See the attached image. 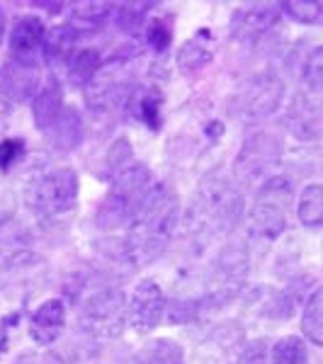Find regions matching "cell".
Here are the masks:
<instances>
[{
    "label": "cell",
    "instance_id": "obj_22",
    "mask_svg": "<svg viewBox=\"0 0 323 364\" xmlns=\"http://www.w3.org/2000/svg\"><path fill=\"white\" fill-rule=\"evenodd\" d=\"M110 13H112V5H107V3H85L75 10L73 20L68 22L66 29L75 32L78 37H83V34L95 32V29L102 27Z\"/></svg>",
    "mask_w": 323,
    "mask_h": 364
},
{
    "label": "cell",
    "instance_id": "obj_32",
    "mask_svg": "<svg viewBox=\"0 0 323 364\" xmlns=\"http://www.w3.org/2000/svg\"><path fill=\"white\" fill-rule=\"evenodd\" d=\"M25 154V141L22 139H5L3 144H0V170H10L13 168V163Z\"/></svg>",
    "mask_w": 323,
    "mask_h": 364
},
{
    "label": "cell",
    "instance_id": "obj_31",
    "mask_svg": "<svg viewBox=\"0 0 323 364\" xmlns=\"http://www.w3.org/2000/svg\"><path fill=\"white\" fill-rule=\"evenodd\" d=\"M238 364H268V343L265 340H250L243 343L238 352Z\"/></svg>",
    "mask_w": 323,
    "mask_h": 364
},
{
    "label": "cell",
    "instance_id": "obj_16",
    "mask_svg": "<svg viewBox=\"0 0 323 364\" xmlns=\"http://www.w3.org/2000/svg\"><path fill=\"white\" fill-rule=\"evenodd\" d=\"M63 326H66V306L58 299H49L34 311L29 321V336L37 345H51L61 336Z\"/></svg>",
    "mask_w": 323,
    "mask_h": 364
},
{
    "label": "cell",
    "instance_id": "obj_20",
    "mask_svg": "<svg viewBox=\"0 0 323 364\" xmlns=\"http://www.w3.org/2000/svg\"><path fill=\"white\" fill-rule=\"evenodd\" d=\"M46 132H51V144L58 151H73L83 141V119H80V114L75 109H63Z\"/></svg>",
    "mask_w": 323,
    "mask_h": 364
},
{
    "label": "cell",
    "instance_id": "obj_24",
    "mask_svg": "<svg viewBox=\"0 0 323 364\" xmlns=\"http://www.w3.org/2000/svg\"><path fill=\"white\" fill-rule=\"evenodd\" d=\"M299 221L307 228H319L323 224V187L309 185L304 187L299 199Z\"/></svg>",
    "mask_w": 323,
    "mask_h": 364
},
{
    "label": "cell",
    "instance_id": "obj_15",
    "mask_svg": "<svg viewBox=\"0 0 323 364\" xmlns=\"http://www.w3.org/2000/svg\"><path fill=\"white\" fill-rule=\"evenodd\" d=\"M37 83L39 66H34V63L8 58V63L0 70V92L8 100H15V102L32 97L37 92Z\"/></svg>",
    "mask_w": 323,
    "mask_h": 364
},
{
    "label": "cell",
    "instance_id": "obj_30",
    "mask_svg": "<svg viewBox=\"0 0 323 364\" xmlns=\"http://www.w3.org/2000/svg\"><path fill=\"white\" fill-rule=\"evenodd\" d=\"M151 5L149 3H125L120 5V27L129 32V29H134L137 25H141V20H144V15L149 13Z\"/></svg>",
    "mask_w": 323,
    "mask_h": 364
},
{
    "label": "cell",
    "instance_id": "obj_12",
    "mask_svg": "<svg viewBox=\"0 0 323 364\" xmlns=\"http://www.w3.org/2000/svg\"><path fill=\"white\" fill-rule=\"evenodd\" d=\"M282 97H285V83L280 75H275L272 70L258 73L245 87L243 112L248 114V119H263L280 107Z\"/></svg>",
    "mask_w": 323,
    "mask_h": 364
},
{
    "label": "cell",
    "instance_id": "obj_11",
    "mask_svg": "<svg viewBox=\"0 0 323 364\" xmlns=\"http://www.w3.org/2000/svg\"><path fill=\"white\" fill-rule=\"evenodd\" d=\"M282 13L280 3H245L233 13L231 34L240 42H255L277 25Z\"/></svg>",
    "mask_w": 323,
    "mask_h": 364
},
{
    "label": "cell",
    "instance_id": "obj_2",
    "mask_svg": "<svg viewBox=\"0 0 323 364\" xmlns=\"http://www.w3.org/2000/svg\"><path fill=\"white\" fill-rule=\"evenodd\" d=\"M240 214H243V197L238 187L228 178L211 175L202 180L187 207L185 228L190 236L211 240L231 231L238 224Z\"/></svg>",
    "mask_w": 323,
    "mask_h": 364
},
{
    "label": "cell",
    "instance_id": "obj_13",
    "mask_svg": "<svg viewBox=\"0 0 323 364\" xmlns=\"http://www.w3.org/2000/svg\"><path fill=\"white\" fill-rule=\"evenodd\" d=\"M46 54V29L37 17H25L13 29L10 37V58L34 63L39 66L42 56Z\"/></svg>",
    "mask_w": 323,
    "mask_h": 364
},
{
    "label": "cell",
    "instance_id": "obj_25",
    "mask_svg": "<svg viewBox=\"0 0 323 364\" xmlns=\"http://www.w3.org/2000/svg\"><path fill=\"white\" fill-rule=\"evenodd\" d=\"M161 107H163V95L158 87H149V90L139 92V100H137V114L141 119L146 122L154 132L161 129Z\"/></svg>",
    "mask_w": 323,
    "mask_h": 364
},
{
    "label": "cell",
    "instance_id": "obj_18",
    "mask_svg": "<svg viewBox=\"0 0 323 364\" xmlns=\"http://www.w3.org/2000/svg\"><path fill=\"white\" fill-rule=\"evenodd\" d=\"M214 56V39L209 29H199L190 42H185L178 51V68L185 75L199 73Z\"/></svg>",
    "mask_w": 323,
    "mask_h": 364
},
{
    "label": "cell",
    "instance_id": "obj_7",
    "mask_svg": "<svg viewBox=\"0 0 323 364\" xmlns=\"http://www.w3.org/2000/svg\"><path fill=\"white\" fill-rule=\"evenodd\" d=\"M282 158V144L275 134L258 132L243 144L233 163V175L243 187H253L258 182L265 185V178L275 173Z\"/></svg>",
    "mask_w": 323,
    "mask_h": 364
},
{
    "label": "cell",
    "instance_id": "obj_3",
    "mask_svg": "<svg viewBox=\"0 0 323 364\" xmlns=\"http://www.w3.org/2000/svg\"><path fill=\"white\" fill-rule=\"evenodd\" d=\"M151 187H154L151 170L139 166V163L117 170L112 187L97 209V226L102 231H115L120 226H127L144 204Z\"/></svg>",
    "mask_w": 323,
    "mask_h": 364
},
{
    "label": "cell",
    "instance_id": "obj_34",
    "mask_svg": "<svg viewBox=\"0 0 323 364\" xmlns=\"http://www.w3.org/2000/svg\"><path fill=\"white\" fill-rule=\"evenodd\" d=\"M15 364H61V360L56 355H51V352H34V355L20 357Z\"/></svg>",
    "mask_w": 323,
    "mask_h": 364
},
{
    "label": "cell",
    "instance_id": "obj_10",
    "mask_svg": "<svg viewBox=\"0 0 323 364\" xmlns=\"http://www.w3.org/2000/svg\"><path fill=\"white\" fill-rule=\"evenodd\" d=\"M127 97V73L120 63L107 68H97V73L88 83V107L97 117L112 112Z\"/></svg>",
    "mask_w": 323,
    "mask_h": 364
},
{
    "label": "cell",
    "instance_id": "obj_4",
    "mask_svg": "<svg viewBox=\"0 0 323 364\" xmlns=\"http://www.w3.org/2000/svg\"><path fill=\"white\" fill-rule=\"evenodd\" d=\"M75 202H78V175L70 168L49 170L27 187L29 209L44 219H61L70 214Z\"/></svg>",
    "mask_w": 323,
    "mask_h": 364
},
{
    "label": "cell",
    "instance_id": "obj_17",
    "mask_svg": "<svg viewBox=\"0 0 323 364\" xmlns=\"http://www.w3.org/2000/svg\"><path fill=\"white\" fill-rule=\"evenodd\" d=\"M63 112V90L56 78H49L46 83L34 92L32 97V117L39 129H49Z\"/></svg>",
    "mask_w": 323,
    "mask_h": 364
},
{
    "label": "cell",
    "instance_id": "obj_19",
    "mask_svg": "<svg viewBox=\"0 0 323 364\" xmlns=\"http://www.w3.org/2000/svg\"><path fill=\"white\" fill-rule=\"evenodd\" d=\"M243 343H245V338H243L240 326L228 321L224 326L216 328V331L209 333V340L204 343V350H207L209 357L219 355V364H228L238 355V348H243Z\"/></svg>",
    "mask_w": 323,
    "mask_h": 364
},
{
    "label": "cell",
    "instance_id": "obj_21",
    "mask_svg": "<svg viewBox=\"0 0 323 364\" xmlns=\"http://www.w3.org/2000/svg\"><path fill=\"white\" fill-rule=\"evenodd\" d=\"M134 364H185V355L175 340L158 338L139 350V355L134 357Z\"/></svg>",
    "mask_w": 323,
    "mask_h": 364
},
{
    "label": "cell",
    "instance_id": "obj_8",
    "mask_svg": "<svg viewBox=\"0 0 323 364\" xmlns=\"http://www.w3.org/2000/svg\"><path fill=\"white\" fill-rule=\"evenodd\" d=\"M248 277V255L240 245H228L214 262V272L209 277L207 294L199 309H221L224 304L233 301Z\"/></svg>",
    "mask_w": 323,
    "mask_h": 364
},
{
    "label": "cell",
    "instance_id": "obj_5",
    "mask_svg": "<svg viewBox=\"0 0 323 364\" xmlns=\"http://www.w3.org/2000/svg\"><path fill=\"white\" fill-rule=\"evenodd\" d=\"M295 187L287 178H270L250 209V231L260 238H277L290 221Z\"/></svg>",
    "mask_w": 323,
    "mask_h": 364
},
{
    "label": "cell",
    "instance_id": "obj_33",
    "mask_svg": "<svg viewBox=\"0 0 323 364\" xmlns=\"http://www.w3.org/2000/svg\"><path fill=\"white\" fill-rule=\"evenodd\" d=\"M170 44V29L163 20H156L149 27V46L154 51H166Z\"/></svg>",
    "mask_w": 323,
    "mask_h": 364
},
{
    "label": "cell",
    "instance_id": "obj_1",
    "mask_svg": "<svg viewBox=\"0 0 323 364\" xmlns=\"http://www.w3.org/2000/svg\"><path fill=\"white\" fill-rule=\"evenodd\" d=\"M180 216L178 195L168 185L154 182L144 204L129 221V233L125 238V255L134 267L151 265L166 250Z\"/></svg>",
    "mask_w": 323,
    "mask_h": 364
},
{
    "label": "cell",
    "instance_id": "obj_6",
    "mask_svg": "<svg viewBox=\"0 0 323 364\" xmlns=\"http://www.w3.org/2000/svg\"><path fill=\"white\" fill-rule=\"evenodd\" d=\"M127 326V299L120 289H100L80 306V328L95 338H120Z\"/></svg>",
    "mask_w": 323,
    "mask_h": 364
},
{
    "label": "cell",
    "instance_id": "obj_27",
    "mask_svg": "<svg viewBox=\"0 0 323 364\" xmlns=\"http://www.w3.org/2000/svg\"><path fill=\"white\" fill-rule=\"evenodd\" d=\"M272 364H307L304 340L297 336H287L277 340V345L272 348Z\"/></svg>",
    "mask_w": 323,
    "mask_h": 364
},
{
    "label": "cell",
    "instance_id": "obj_23",
    "mask_svg": "<svg viewBox=\"0 0 323 364\" xmlns=\"http://www.w3.org/2000/svg\"><path fill=\"white\" fill-rule=\"evenodd\" d=\"M302 328L314 345H323V289L316 287L311 291V296L304 304V316H302Z\"/></svg>",
    "mask_w": 323,
    "mask_h": 364
},
{
    "label": "cell",
    "instance_id": "obj_26",
    "mask_svg": "<svg viewBox=\"0 0 323 364\" xmlns=\"http://www.w3.org/2000/svg\"><path fill=\"white\" fill-rule=\"evenodd\" d=\"M100 68V56L97 51L92 49H83V51H75L73 56H70V78H73V83L83 85V83H90V78L97 73Z\"/></svg>",
    "mask_w": 323,
    "mask_h": 364
},
{
    "label": "cell",
    "instance_id": "obj_28",
    "mask_svg": "<svg viewBox=\"0 0 323 364\" xmlns=\"http://www.w3.org/2000/svg\"><path fill=\"white\" fill-rule=\"evenodd\" d=\"M287 15L295 22H304V25H319L323 15V3L321 0H290L282 5Z\"/></svg>",
    "mask_w": 323,
    "mask_h": 364
},
{
    "label": "cell",
    "instance_id": "obj_14",
    "mask_svg": "<svg viewBox=\"0 0 323 364\" xmlns=\"http://www.w3.org/2000/svg\"><path fill=\"white\" fill-rule=\"evenodd\" d=\"M290 129L297 139L314 141L321 136V95L302 90L292 100Z\"/></svg>",
    "mask_w": 323,
    "mask_h": 364
},
{
    "label": "cell",
    "instance_id": "obj_35",
    "mask_svg": "<svg viewBox=\"0 0 323 364\" xmlns=\"http://www.w3.org/2000/svg\"><path fill=\"white\" fill-rule=\"evenodd\" d=\"M3 32H5V15H3V10H0V37H3Z\"/></svg>",
    "mask_w": 323,
    "mask_h": 364
},
{
    "label": "cell",
    "instance_id": "obj_9",
    "mask_svg": "<svg viewBox=\"0 0 323 364\" xmlns=\"http://www.w3.org/2000/svg\"><path fill=\"white\" fill-rule=\"evenodd\" d=\"M166 314V294L154 279H144L134 287L127 301V323L139 333H149Z\"/></svg>",
    "mask_w": 323,
    "mask_h": 364
},
{
    "label": "cell",
    "instance_id": "obj_29",
    "mask_svg": "<svg viewBox=\"0 0 323 364\" xmlns=\"http://www.w3.org/2000/svg\"><path fill=\"white\" fill-rule=\"evenodd\" d=\"M304 90L321 95L323 90V49H314L304 63Z\"/></svg>",
    "mask_w": 323,
    "mask_h": 364
}]
</instances>
